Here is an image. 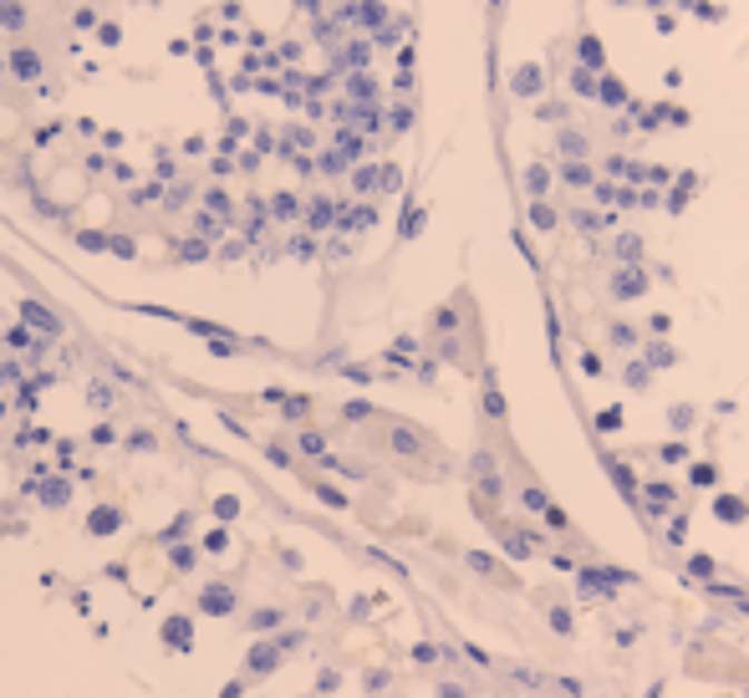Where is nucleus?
<instances>
[{
	"instance_id": "11",
	"label": "nucleus",
	"mask_w": 749,
	"mask_h": 698,
	"mask_svg": "<svg viewBox=\"0 0 749 698\" xmlns=\"http://www.w3.org/2000/svg\"><path fill=\"white\" fill-rule=\"evenodd\" d=\"M597 97H602V102H612V108H617V102H628V87L617 82V77H607V82L597 87Z\"/></svg>"
},
{
	"instance_id": "17",
	"label": "nucleus",
	"mask_w": 749,
	"mask_h": 698,
	"mask_svg": "<svg viewBox=\"0 0 749 698\" xmlns=\"http://www.w3.org/2000/svg\"><path fill=\"white\" fill-rule=\"evenodd\" d=\"M531 225H535V229H551V225H556V215H551L545 205H535V209H531Z\"/></svg>"
},
{
	"instance_id": "9",
	"label": "nucleus",
	"mask_w": 749,
	"mask_h": 698,
	"mask_svg": "<svg viewBox=\"0 0 749 698\" xmlns=\"http://www.w3.org/2000/svg\"><path fill=\"white\" fill-rule=\"evenodd\" d=\"M576 57H581V61H587V67H597V72H602V41H597V37H581Z\"/></svg>"
},
{
	"instance_id": "20",
	"label": "nucleus",
	"mask_w": 749,
	"mask_h": 698,
	"mask_svg": "<svg viewBox=\"0 0 749 698\" xmlns=\"http://www.w3.org/2000/svg\"><path fill=\"white\" fill-rule=\"evenodd\" d=\"M327 219H332V205H327V199H322V205H312V225H327Z\"/></svg>"
},
{
	"instance_id": "15",
	"label": "nucleus",
	"mask_w": 749,
	"mask_h": 698,
	"mask_svg": "<svg viewBox=\"0 0 749 698\" xmlns=\"http://www.w3.org/2000/svg\"><path fill=\"white\" fill-rule=\"evenodd\" d=\"M0 26H21V6H11V0H0Z\"/></svg>"
},
{
	"instance_id": "7",
	"label": "nucleus",
	"mask_w": 749,
	"mask_h": 698,
	"mask_svg": "<svg viewBox=\"0 0 749 698\" xmlns=\"http://www.w3.org/2000/svg\"><path fill=\"white\" fill-rule=\"evenodd\" d=\"M41 505H67L72 500V480H51V484H37Z\"/></svg>"
},
{
	"instance_id": "13",
	"label": "nucleus",
	"mask_w": 749,
	"mask_h": 698,
	"mask_svg": "<svg viewBox=\"0 0 749 698\" xmlns=\"http://www.w3.org/2000/svg\"><path fill=\"white\" fill-rule=\"evenodd\" d=\"M561 148H566L571 158H581L587 154V138H581V132H561Z\"/></svg>"
},
{
	"instance_id": "4",
	"label": "nucleus",
	"mask_w": 749,
	"mask_h": 698,
	"mask_svg": "<svg viewBox=\"0 0 749 698\" xmlns=\"http://www.w3.org/2000/svg\"><path fill=\"white\" fill-rule=\"evenodd\" d=\"M164 642H169V648H189V642H194L189 617H169V622H164Z\"/></svg>"
},
{
	"instance_id": "21",
	"label": "nucleus",
	"mask_w": 749,
	"mask_h": 698,
	"mask_svg": "<svg viewBox=\"0 0 749 698\" xmlns=\"http://www.w3.org/2000/svg\"><path fill=\"white\" fill-rule=\"evenodd\" d=\"M352 97H373V82H367V77H352Z\"/></svg>"
},
{
	"instance_id": "6",
	"label": "nucleus",
	"mask_w": 749,
	"mask_h": 698,
	"mask_svg": "<svg viewBox=\"0 0 749 698\" xmlns=\"http://www.w3.org/2000/svg\"><path fill=\"white\" fill-rule=\"evenodd\" d=\"M118 525H122V510H112V505H97L92 520H87V530H92V535H112Z\"/></svg>"
},
{
	"instance_id": "12",
	"label": "nucleus",
	"mask_w": 749,
	"mask_h": 698,
	"mask_svg": "<svg viewBox=\"0 0 749 698\" xmlns=\"http://www.w3.org/2000/svg\"><path fill=\"white\" fill-rule=\"evenodd\" d=\"M276 658H280V652L266 642V648H255V652H250V668H255V674H266V668H276Z\"/></svg>"
},
{
	"instance_id": "14",
	"label": "nucleus",
	"mask_w": 749,
	"mask_h": 698,
	"mask_svg": "<svg viewBox=\"0 0 749 698\" xmlns=\"http://www.w3.org/2000/svg\"><path fill=\"white\" fill-rule=\"evenodd\" d=\"M545 184H551V174H545V169H525V189H531V194H545Z\"/></svg>"
},
{
	"instance_id": "16",
	"label": "nucleus",
	"mask_w": 749,
	"mask_h": 698,
	"mask_svg": "<svg viewBox=\"0 0 749 698\" xmlns=\"http://www.w3.org/2000/svg\"><path fill=\"white\" fill-rule=\"evenodd\" d=\"M215 515L219 520H235V515H240V500H230V494H225V500H215Z\"/></svg>"
},
{
	"instance_id": "8",
	"label": "nucleus",
	"mask_w": 749,
	"mask_h": 698,
	"mask_svg": "<svg viewBox=\"0 0 749 698\" xmlns=\"http://www.w3.org/2000/svg\"><path fill=\"white\" fill-rule=\"evenodd\" d=\"M352 21H363V26H383V21H387V11L377 6V0H363V6L352 11Z\"/></svg>"
},
{
	"instance_id": "19",
	"label": "nucleus",
	"mask_w": 749,
	"mask_h": 698,
	"mask_svg": "<svg viewBox=\"0 0 749 698\" xmlns=\"http://www.w3.org/2000/svg\"><path fill=\"white\" fill-rule=\"evenodd\" d=\"M174 567H179V571L194 567V545H179V551H174Z\"/></svg>"
},
{
	"instance_id": "22",
	"label": "nucleus",
	"mask_w": 749,
	"mask_h": 698,
	"mask_svg": "<svg viewBox=\"0 0 749 698\" xmlns=\"http://www.w3.org/2000/svg\"><path fill=\"white\" fill-rule=\"evenodd\" d=\"M648 6H663V0H648Z\"/></svg>"
},
{
	"instance_id": "10",
	"label": "nucleus",
	"mask_w": 749,
	"mask_h": 698,
	"mask_svg": "<svg viewBox=\"0 0 749 698\" xmlns=\"http://www.w3.org/2000/svg\"><path fill=\"white\" fill-rule=\"evenodd\" d=\"M571 92L592 97L597 92V67H576V77H571Z\"/></svg>"
},
{
	"instance_id": "3",
	"label": "nucleus",
	"mask_w": 749,
	"mask_h": 698,
	"mask_svg": "<svg viewBox=\"0 0 749 698\" xmlns=\"http://www.w3.org/2000/svg\"><path fill=\"white\" fill-rule=\"evenodd\" d=\"M11 67H16V77H21V82H37V77H41V57H37V51H26V47L11 51Z\"/></svg>"
},
{
	"instance_id": "1",
	"label": "nucleus",
	"mask_w": 749,
	"mask_h": 698,
	"mask_svg": "<svg viewBox=\"0 0 749 698\" xmlns=\"http://www.w3.org/2000/svg\"><path fill=\"white\" fill-rule=\"evenodd\" d=\"M199 612H209V617H230L235 612V591L230 587H205V597H199Z\"/></svg>"
},
{
	"instance_id": "5",
	"label": "nucleus",
	"mask_w": 749,
	"mask_h": 698,
	"mask_svg": "<svg viewBox=\"0 0 749 698\" xmlns=\"http://www.w3.org/2000/svg\"><path fill=\"white\" fill-rule=\"evenodd\" d=\"M510 87H515L520 97H535L545 87V72H541V67H520V72L510 77Z\"/></svg>"
},
{
	"instance_id": "18",
	"label": "nucleus",
	"mask_w": 749,
	"mask_h": 698,
	"mask_svg": "<svg viewBox=\"0 0 749 698\" xmlns=\"http://www.w3.org/2000/svg\"><path fill=\"white\" fill-rule=\"evenodd\" d=\"M566 184H592V174H587V164H566Z\"/></svg>"
},
{
	"instance_id": "2",
	"label": "nucleus",
	"mask_w": 749,
	"mask_h": 698,
	"mask_svg": "<svg viewBox=\"0 0 749 698\" xmlns=\"http://www.w3.org/2000/svg\"><path fill=\"white\" fill-rule=\"evenodd\" d=\"M21 316H26V326H41L47 337H57V332H61V322H57V316H51L47 306H37V302H21Z\"/></svg>"
}]
</instances>
